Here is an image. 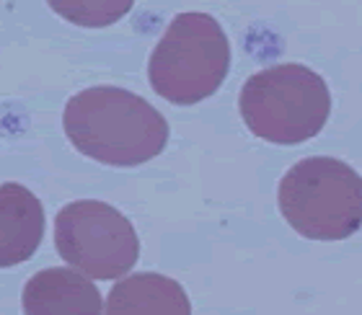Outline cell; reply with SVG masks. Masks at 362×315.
<instances>
[{
  "instance_id": "1",
  "label": "cell",
  "mask_w": 362,
  "mask_h": 315,
  "mask_svg": "<svg viewBox=\"0 0 362 315\" xmlns=\"http://www.w3.org/2000/svg\"><path fill=\"white\" fill-rule=\"evenodd\" d=\"M62 124L78 153L114 168L143 165L168 145L166 117L143 96L117 85L76 93L65 106Z\"/></svg>"
},
{
  "instance_id": "2",
  "label": "cell",
  "mask_w": 362,
  "mask_h": 315,
  "mask_svg": "<svg viewBox=\"0 0 362 315\" xmlns=\"http://www.w3.org/2000/svg\"><path fill=\"white\" fill-rule=\"evenodd\" d=\"M238 109L246 127L264 143L300 145L326 127L332 93L316 70L300 62H282L243 83Z\"/></svg>"
},
{
  "instance_id": "3",
  "label": "cell",
  "mask_w": 362,
  "mask_h": 315,
  "mask_svg": "<svg viewBox=\"0 0 362 315\" xmlns=\"http://www.w3.org/2000/svg\"><path fill=\"white\" fill-rule=\"evenodd\" d=\"M282 218L308 240H344L362 227V176L339 158H303L277 189Z\"/></svg>"
},
{
  "instance_id": "4",
  "label": "cell",
  "mask_w": 362,
  "mask_h": 315,
  "mask_svg": "<svg viewBox=\"0 0 362 315\" xmlns=\"http://www.w3.org/2000/svg\"><path fill=\"white\" fill-rule=\"evenodd\" d=\"M230 70V42L210 13L189 11L168 23L148 62L153 90L168 104L192 106L210 98Z\"/></svg>"
},
{
  "instance_id": "5",
  "label": "cell",
  "mask_w": 362,
  "mask_h": 315,
  "mask_svg": "<svg viewBox=\"0 0 362 315\" xmlns=\"http://www.w3.org/2000/svg\"><path fill=\"white\" fill-rule=\"evenodd\" d=\"M54 246L62 261L88 279H122L140 256L132 222L98 199L70 202L57 212Z\"/></svg>"
},
{
  "instance_id": "6",
  "label": "cell",
  "mask_w": 362,
  "mask_h": 315,
  "mask_svg": "<svg viewBox=\"0 0 362 315\" xmlns=\"http://www.w3.org/2000/svg\"><path fill=\"white\" fill-rule=\"evenodd\" d=\"M23 315H104L98 287L73 266L42 269L26 282Z\"/></svg>"
},
{
  "instance_id": "7",
  "label": "cell",
  "mask_w": 362,
  "mask_h": 315,
  "mask_svg": "<svg viewBox=\"0 0 362 315\" xmlns=\"http://www.w3.org/2000/svg\"><path fill=\"white\" fill-rule=\"evenodd\" d=\"M45 235L42 202L21 184L0 186V269L29 261Z\"/></svg>"
},
{
  "instance_id": "8",
  "label": "cell",
  "mask_w": 362,
  "mask_h": 315,
  "mask_svg": "<svg viewBox=\"0 0 362 315\" xmlns=\"http://www.w3.org/2000/svg\"><path fill=\"white\" fill-rule=\"evenodd\" d=\"M104 315H192V302L176 279L158 271L122 277L104 300Z\"/></svg>"
},
{
  "instance_id": "9",
  "label": "cell",
  "mask_w": 362,
  "mask_h": 315,
  "mask_svg": "<svg viewBox=\"0 0 362 315\" xmlns=\"http://www.w3.org/2000/svg\"><path fill=\"white\" fill-rule=\"evenodd\" d=\"M57 16L65 21L86 26V29H104L129 13L135 0H47Z\"/></svg>"
}]
</instances>
